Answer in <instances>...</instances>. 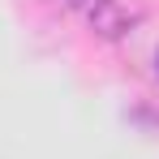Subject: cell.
<instances>
[{"mask_svg": "<svg viewBox=\"0 0 159 159\" xmlns=\"http://www.w3.org/2000/svg\"><path fill=\"white\" fill-rule=\"evenodd\" d=\"M155 78H159V48H155Z\"/></svg>", "mask_w": 159, "mask_h": 159, "instance_id": "3957f363", "label": "cell"}, {"mask_svg": "<svg viewBox=\"0 0 159 159\" xmlns=\"http://www.w3.org/2000/svg\"><path fill=\"white\" fill-rule=\"evenodd\" d=\"M142 17H146V9L138 0H95L86 9V26L99 39H125L129 30H138Z\"/></svg>", "mask_w": 159, "mask_h": 159, "instance_id": "6da1fadb", "label": "cell"}, {"mask_svg": "<svg viewBox=\"0 0 159 159\" xmlns=\"http://www.w3.org/2000/svg\"><path fill=\"white\" fill-rule=\"evenodd\" d=\"M56 4H60V9H73V13H86L95 0H56Z\"/></svg>", "mask_w": 159, "mask_h": 159, "instance_id": "7a4b0ae2", "label": "cell"}]
</instances>
